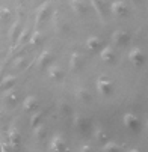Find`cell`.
I'll use <instances>...</instances> for the list:
<instances>
[{
	"label": "cell",
	"mask_w": 148,
	"mask_h": 152,
	"mask_svg": "<svg viewBox=\"0 0 148 152\" xmlns=\"http://www.w3.org/2000/svg\"><path fill=\"white\" fill-rule=\"evenodd\" d=\"M95 89L100 95H109L113 91V81L108 75H100L95 80Z\"/></svg>",
	"instance_id": "1"
},
{
	"label": "cell",
	"mask_w": 148,
	"mask_h": 152,
	"mask_svg": "<svg viewBox=\"0 0 148 152\" xmlns=\"http://www.w3.org/2000/svg\"><path fill=\"white\" fill-rule=\"evenodd\" d=\"M50 6H52V2H50V0H46V2H42V3L36 8V11H35V26H36V27H38L44 20H47L49 12H50Z\"/></svg>",
	"instance_id": "2"
},
{
	"label": "cell",
	"mask_w": 148,
	"mask_h": 152,
	"mask_svg": "<svg viewBox=\"0 0 148 152\" xmlns=\"http://www.w3.org/2000/svg\"><path fill=\"white\" fill-rule=\"evenodd\" d=\"M122 124L127 129H130V131H139V128H141L139 118L135 113H130V112L122 116Z\"/></svg>",
	"instance_id": "3"
},
{
	"label": "cell",
	"mask_w": 148,
	"mask_h": 152,
	"mask_svg": "<svg viewBox=\"0 0 148 152\" xmlns=\"http://www.w3.org/2000/svg\"><path fill=\"white\" fill-rule=\"evenodd\" d=\"M110 12L115 18H122V17L127 15L129 8H127V3L124 0H113L110 3Z\"/></svg>",
	"instance_id": "4"
},
{
	"label": "cell",
	"mask_w": 148,
	"mask_h": 152,
	"mask_svg": "<svg viewBox=\"0 0 148 152\" xmlns=\"http://www.w3.org/2000/svg\"><path fill=\"white\" fill-rule=\"evenodd\" d=\"M127 57H129L130 63L133 65L135 68H139L141 65L144 63V51H142V48H139V47L130 48V51H129V54H127Z\"/></svg>",
	"instance_id": "5"
},
{
	"label": "cell",
	"mask_w": 148,
	"mask_h": 152,
	"mask_svg": "<svg viewBox=\"0 0 148 152\" xmlns=\"http://www.w3.org/2000/svg\"><path fill=\"white\" fill-rule=\"evenodd\" d=\"M65 75V71H63V68L60 66L59 63H50L47 66V77L50 80H62V77Z\"/></svg>",
	"instance_id": "6"
},
{
	"label": "cell",
	"mask_w": 148,
	"mask_h": 152,
	"mask_svg": "<svg viewBox=\"0 0 148 152\" xmlns=\"http://www.w3.org/2000/svg\"><path fill=\"white\" fill-rule=\"evenodd\" d=\"M53 60V51L52 50H42L36 57V66L38 68H47Z\"/></svg>",
	"instance_id": "7"
},
{
	"label": "cell",
	"mask_w": 148,
	"mask_h": 152,
	"mask_svg": "<svg viewBox=\"0 0 148 152\" xmlns=\"http://www.w3.org/2000/svg\"><path fill=\"white\" fill-rule=\"evenodd\" d=\"M49 149L50 151H56V152L65 151L67 149V142H65V139H63V136L62 134H54L52 137V140H50Z\"/></svg>",
	"instance_id": "8"
},
{
	"label": "cell",
	"mask_w": 148,
	"mask_h": 152,
	"mask_svg": "<svg viewBox=\"0 0 148 152\" xmlns=\"http://www.w3.org/2000/svg\"><path fill=\"white\" fill-rule=\"evenodd\" d=\"M129 38H130V36H129V33H127L125 30L116 29V30L112 33V44L121 47V45H124V44H127V42H129Z\"/></svg>",
	"instance_id": "9"
},
{
	"label": "cell",
	"mask_w": 148,
	"mask_h": 152,
	"mask_svg": "<svg viewBox=\"0 0 148 152\" xmlns=\"http://www.w3.org/2000/svg\"><path fill=\"white\" fill-rule=\"evenodd\" d=\"M76 99L80 104H89L92 101V96H91V92L86 88L79 86V88H76Z\"/></svg>",
	"instance_id": "10"
},
{
	"label": "cell",
	"mask_w": 148,
	"mask_h": 152,
	"mask_svg": "<svg viewBox=\"0 0 148 152\" xmlns=\"http://www.w3.org/2000/svg\"><path fill=\"white\" fill-rule=\"evenodd\" d=\"M100 59L104 63H112L115 60V48L113 45H106L100 50Z\"/></svg>",
	"instance_id": "11"
},
{
	"label": "cell",
	"mask_w": 148,
	"mask_h": 152,
	"mask_svg": "<svg viewBox=\"0 0 148 152\" xmlns=\"http://www.w3.org/2000/svg\"><path fill=\"white\" fill-rule=\"evenodd\" d=\"M8 143L11 146V149H17L21 143V134L18 133V129L17 128H9V131H8Z\"/></svg>",
	"instance_id": "12"
},
{
	"label": "cell",
	"mask_w": 148,
	"mask_h": 152,
	"mask_svg": "<svg viewBox=\"0 0 148 152\" xmlns=\"http://www.w3.org/2000/svg\"><path fill=\"white\" fill-rule=\"evenodd\" d=\"M3 92H5L3 94V102L8 107H15V104L18 102V94L15 92L14 86L9 88V89H6V91H3Z\"/></svg>",
	"instance_id": "13"
},
{
	"label": "cell",
	"mask_w": 148,
	"mask_h": 152,
	"mask_svg": "<svg viewBox=\"0 0 148 152\" xmlns=\"http://www.w3.org/2000/svg\"><path fill=\"white\" fill-rule=\"evenodd\" d=\"M36 107H38V98L35 95H27L23 99V102H21V108H23V112H26V113L33 112Z\"/></svg>",
	"instance_id": "14"
},
{
	"label": "cell",
	"mask_w": 148,
	"mask_h": 152,
	"mask_svg": "<svg viewBox=\"0 0 148 152\" xmlns=\"http://www.w3.org/2000/svg\"><path fill=\"white\" fill-rule=\"evenodd\" d=\"M29 35H30V23H26L23 27L20 29V33H18V36H17V41H15L14 48L20 47L21 44H23V42H26L27 38H29ZM14 48H12V50H14Z\"/></svg>",
	"instance_id": "15"
},
{
	"label": "cell",
	"mask_w": 148,
	"mask_h": 152,
	"mask_svg": "<svg viewBox=\"0 0 148 152\" xmlns=\"http://www.w3.org/2000/svg\"><path fill=\"white\" fill-rule=\"evenodd\" d=\"M83 65V56L80 54V53H77V51H74L73 54H71V57H70V62H68V69L71 71V72H74V71H77L80 66Z\"/></svg>",
	"instance_id": "16"
},
{
	"label": "cell",
	"mask_w": 148,
	"mask_h": 152,
	"mask_svg": "<svg viewBox=\"0 0 148 152\" xmlns=\"http://www.w3.org/2000/svg\"><path fill=\"white\" fill-rule=\"evenodd\" d=\"M20 20H17V21H14V23L11 24V27H9V30H8V39H9V44H11V47L14 48V45H15V41H17V36H18V33H20Z\"/></svg>",
	"instance_id": "17"
},
{
	"label": "cell",
	"mask_w": 148,
	"mask_h": 152,
	"mask_svg": "<svg viewBox=\"0 0 148 152\" xmlns=\"http://www.w3.org/2000/svg\"><path fill=\"white\" fill-rule=\"evenodd\" d=\"M74 128L76 129H79V131H82V133H85L88 129V126H89V121L85 118L82 113H79V115H76L74 116Z\"/></svg>",
	"instance_id": "18"
},
{
	"label": "cell",
	"mask_w": 148,
	"mask_h": 152,
	"mask_svg": "<svg viewBox=\"0 0 148 152\" xmlns=\"http://www.w3.org/2000/svg\"><path fill=\"white\" fill-rule=\"evenodd\" d=\"M70 8L79 17L85 15V12H86V5H85L83 0H70Z\"/></svg>",
	"instance_id": "19"
},
{
	"label": "cell",
	"mask_w": 148,
	"mask_h": 152,
	"mask_svg": "<svg viewBox=\"0 0 148 152\" xmlns=\"http://www.w3.org/2000/svg\"><path fill=\"white\" fill-rule=\"evenodd\" d=\"M42 41H44V35H42L38 29H35L27 38V44L30 47H38L39 44H42Z\"/></svg>",
	"instance_id": "20"
},
{
	"label": "cell",
	"mask_w": 148,
	"mask_h": 152,
	"mask_svg": "<svg viewBox=\"0 0 148 152\" xmlns=\"http://www.w3.org/2000/svg\"><path fill=\"white\" fill-rule=\"evenodd\" d=\"M86 48L89 50V51H97L101 45H103V41L98 38V36H95V35H91V36H88L86 38Z\"/></svg>",
	"instance_id": "21"
},
{
	"label": "cell",
	"mask_w": 148,
	"mask_h": 152,
	"mask_svg": "<svg viewBox=\"0 0 148 152\" xmlns=\"http://www.w3.org/2000/svg\"><path fill=\"white\" fill-rule=\"evenodd\" d=\"M33 137L36 140H44L47 137V126L42 124V122L33 126Z\"/></svg>",
	"instance_id": "22"
},
{
	"label": "cell",
	"mask_w": 148,
	"mask_h": 152,
	"mask_svg": "<svg viewBox=\"0 0 148 152\" xmlns=\"http://www.w3.org/2000/svg\"><path fill=\"white\" fill-rule=\"evenodd\" d=\"M15 81H17V77L15 75H5L2 80H0V92H3V91H6V89H9V88H12V86L15 84Z\"/></svg>",
	"instance_id": "23"
},
{
	"label": "cell",
	"mask_w": 148,
	"mask_h": 152,
	"mask_svg": "<svg viewBox=\"0 0 148 152\" xmlns=\"http://www.w3.org/2000/svg\"><path fill=\"white\" fill-rule=\"evenodd\" d=\"M89 3L94 8V11L97 12L98 18L103 21L104 20V0H89Z\"/></svg>",
	"instance_id": "24"
},
{
	"label": "cell",
	"mask_w": 148,
	"mask_h": 152,
	"mask_svg": "<svg viewBox=\"0 0 148 152\" xmlns=\"http://www.w3.org/2000/svg\"><path fill=\"white\" fill-rule=\"evenodd\" d=\"M94 139L98 140V142H108V140H109V136H108V133H106L104 128L97 126V128L94 129Z\"/></svg>",
	"instance_id": "25"
},
{
	"label": "cell",
	"mask_w": 148,
	"mask_h": 152,
	"mask_svg": "<svg viewBox=\"0 0 148 152\" xmlns=\"http://www.w3.org/2000/svg\"><path fill=\"white\" fill-rule=\"evenodd\" d=\"M11 17H12V12H11L9 8L0 6V24H6L8 21L11 20Z\"/></svg>",
	"instance_id": "26"
},
{
	"label": "cell",
	"mask_w": 148,
	"mask_h": 152,
	"mask_svg": "<svg viewBox=\"0 0 148 152\" xmlns=\"http://www.w3.org/2000/svg\"><path fill=\"white\" fill-rule=\"evenodd\" d=\"M27 62V56H18L15 57V60L12 62V68L15 69H21V68H24V63Z\"/></svg>",
	"instance_id": "27"
},
{
	"label": "cell",
	"mask_w": 148,
	"mask_h": 152,
	"mask_svg": "<svg viewBox=\"0 0 148 152\" xmlns=\"http://www.w3.org/2000/svg\"><path fill=\"white\" fill-rule=\"evenodd\" d=\"M103 151H121V146L118 145V143H115V142H104V145H103V148H101Z\"/></svg>",
	"instance_id": "28"
},
{
	"label": "cell",
	"mask_w": 148,
	"mask_h": 152,
	"mask_svg": "<svg viewBox=\"0 0 148 152\" xmlns=\"http://www.w3.org/2000/svg\"><path fill=\"white\" fill-rule=\"evenodd\" d=\"M42 122V113L41 112H36V113H33L32 116H30V126L33 128L35 125H38V124H41Z\"/></svg>",
	"instance_id": "29"
},
{
	"label": "cell",
	"mask_w": 148,
	"mask_h": 152,
	"mask_svg": "<svg viewBox=\"0 0 148 152\" xmlns=\"http://www.w3.org/2000/svg\"><path fill=\"white\" fill-rule=\"evenodd\" d=\"M92 148H91V145H85V146H82V148H79V151H91Z\"/></svg>",
	"instance_id": "30"
},
{
	"label": "cell",
	"mask_w": 148,
	"mask_h": 152,
	"mask_svg": "<svg viewBox=\"0 0 148 152\" xmlns=\"http://www.w3.org/2000/svg\"><path fill=\"white\" fill-rule=\"evenodd\" d=\"M129 2H130V3H133V5H136V3H138V0H129Z\"/></svg>",
	"instance_id": "31"
}]
</instances>
